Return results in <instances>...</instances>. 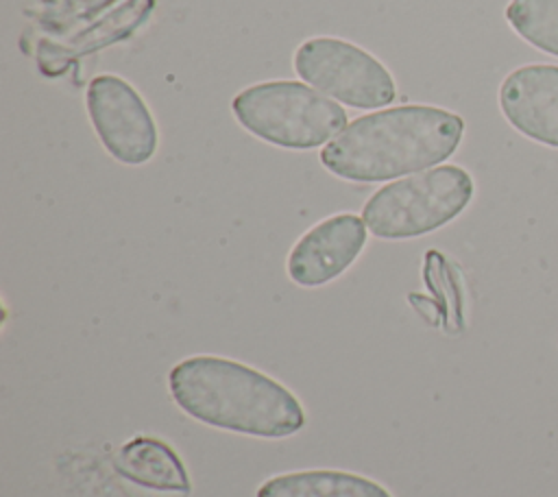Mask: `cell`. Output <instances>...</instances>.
Segmentation results:
<instances>
[{
  "label": "cell",
  "mask_w": 558,
  "mask_h": 497,
  "mask_svg": "<svg viewBox=\"0 0 558 497\" xmlns=\"http://www.w3.org/2000/svg\"><path fill=\"white\" fill-rule=\"evenodd\" d=\"M113 471L129 497H187L192 493L181 456L153 436L124 443L113 458Z\"/></svg>",
  "instance_id": "obj_9"
},
{
  "label": "cell",
  "mask_w": 558,
  "mask_h": 497,
  "mask_svg": "<svg viewBox=\"0 0 558 497\" xmlns=\"http://www.w3.org/2000/svg\"><path fill=\"white\" fill-rule=\"evenodd\" d=\"M255 497H392L388 488L371 477L338 471L307 469L281 473L266 480Z\"/></svg>",
  "instance_id": "obj_10"
},
{
  "label": "cell",
  "mask_w": 558,
  "mask_h": 497,
  "mask_svg": "<svg viewBox=\"0 0 558 497\" xmlns=\"http://www.w3.org/2000/svg\"><path fill=\"white\" fill-rule=\"evenodd\" d=\"M464 120L442 107L401 105L351 120L325 148L320 163L355 183H381L429 170L460 146Z\"/></svg>",
  "instance_id": "obj_1"
},
{
  "label": "cell",
  "mask_w": 558,
  "mask_h": 497,
  "mask_svg": "<svg viewBox=\"0 0 558 497\" xmlns=\"http://www.w3.org/2000/svg\"><path fill=\"white\" fill-rule=\"evenodd\" d=\"M475 183L453 163L434 166L381 185L362 207L366 229L381 240H410L458 218L471 203Z\"/></svg>",
  "instance_id": "obj_4"
},
{
  "label": "cell",
  "mask_w": 558,
  "mask_h": 497,
  "mask_svg": "<svg viewBox=\"0 0 558 497\" xmlns=\"http://www.w3.org/2000/svg\"><path fill=\"white\" fill-rule=\"evenodd\" d=\"M499 107L519 133L558 148V65L536 63L510 72L499 87Z\"/></svg>",
  "instance_id": "obj_8"
},
{
  "label": "cell",
  "mask_w": 558,
  "mask_h": 497,
  "mask_svg": "<svg viewBox=\"0 0 558 497\" xmlns=\"http://www.w3.org/2000/svg\"><path fill=\"white\" fill-rule=\"evenodd\" d=\"M506 20L527 44L558 57V0H510Z\"/></svg>",
  "instance_id": "obj_11"
},
{
  "label": "cell",
  "mask_w": 558,
  "mask_h": 497,
  "mask_svg": "<svg viewBox=\"0 0 558 497\" xmlns=\"http://www.w3.org/2000/svg\"><path fill=\"white\" fill-rule=\"evenodd\" d=\"M231 111L248 133L290 150L329 144L347 126V111L333 98L299 81L255 83L235 94Z\"/></svg>",
  "instance_id": "obj_3"
},
{
  "label": "cell",
  "mask_w": 558,
  "mask_h": 497,
  "mask_svg": "<svg viewBox=\"0 0 558 497\" xmlns=\"http://www.w3.org/2000/svg\"><path fill=\"white\" fill-rule=\"evenodd\" d=\"M85 109L105 150L120 163L142 166L153 159L159 133L155 118L135 87L116 74H98L85 92Z\"/></svg>",
  "instance_id": "obj_6"
},
{
  "label": "cell",
  "mask_w": 558,
  "mask_h": 497,
  "mask_svg": "<svg viewBox=\"0 0 558 497\" xmlns=\"http://www.w3.org/2000/svg\"><path fill=\"white\" fill-rule=\"evenodd\" d=\"M366 246V225L355 214H333L307 229L288 253V277L303 288L338 279Z\"/></svg>",
  "instance_id": "obj_7"
},
{
  "label": "cell",
  "mask_w": 558,
  "mask_h": 497,
  "mask_svg": "<svg viewBox=\"0 0 558 497\" xmlns=\"http://www.w3.org/2000/svg\"><path fill=\"white\" fill-rule=\"evenodd\" d=\"M168 390L187 416L216 429L288 438L305 427V410L290 388L222 355L181 360L168 373Z\"/></svg>",
  "instance_id": "obj_2"
},
{
  "label": "cell",
  "mask_w": 558,
  "mask_h": 497,
  "mask_svg": "<svg viewBox=\"0 0 558 497\" xmlns=\"http://www.w3.org/2000/svg\"><path fill=\"white\" fill-rule=\"evenodd\" d=\"M292 65L307 85L353 109L386 107L397 96L388 68L347 39H305L294 50Z\"/></svg>",
  "instance_id": "obj_5"
}]
</instances>
